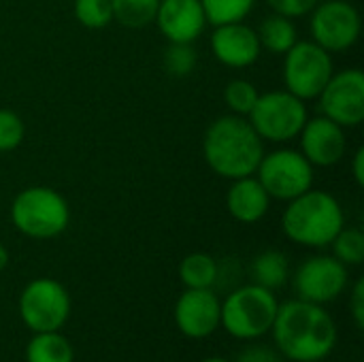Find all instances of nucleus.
I'll return each instance as SVG.
<instances>
[{"label":"nucleus","mask_w":364,"mask_h":362,"mask_svg":"<svg viewBox=\"0 0 364 362\" xmlns=\"http://www.w3.org/2000/svg\"><path fill=\"white\" fill-rule=\"evenodd\" d=\"M160 0H111L113 21L126 28H145L154 23Z\"/></svg>","instance_id":"obj_22"},{"label":"nucleus","mask_w":364,"mask_h":362,"mask_svg":"<svg viewBox=\"0 0 364 362\" xmlns=\"http://www.w3.org/2000/svg\"><path fill=\"white\" fill-rule=\"evenodd\" d=\"M218 262L205 252L188 254L179 265V277L186 288H211L218 282Z\"/></svg>","instance_id":"obj_21"},{"label":"nucleus","mask_w":364,"mask_h":362,"mask_svg":"<svg viewBox=\"0 0 364 362\" xmlns=\"http://www.w3.org/2000/svg\"><path fill=\"white\" fill-rule=\"evenodd\" d=\"M346 288L348 267L335 256H311L299 267L294 275V290L299 299L316 305H326L335 301Z\"/></svg>","instance_id":"obj_12"},{"label":"nucleus","mask_w":364,"mask_h":362,"mask_svg":"<svg viewBox=\"0 0 364 362\" xmlns=\"http://www.w3.org/2000/svg\"><path fill=\"white\" fill-rule=\"evenodd\" d=\"M203 362H230V361H226V358H205Z\"/></svg>","instance_id":"obj_34"},{"label":"nucleus","mask_w":364,"mask_h":362,"mask_svg":"<svg viewBox=\"0 0 364 362\" xmlns=\"http://www.w3.org/2000/svg\"><path fill=\"white\" fill-rule=\"evenodd\" d=\"M154 23L168 43H196L209 26L200 0H160Z\"/></svg>","instance_id":"obj_16"},{"label":"nucleus","mask_w":364,"mask_h":362,"mask_svg":"<svg viewBox=\"0 0 364 362\" xmlns=\"http://www.w3.org/2000/svg\"><path fill=\"white\" fill-rule=\"evenodd\" d=\"M271 331L277 352L296 362L324 361L337 344V326L328 312L301 299L279 305Z\"/></svg>","instance_id":"obj_1"},{"label":"nucleus","mask_w":364,"mask_h":362,"mask_svg":"<svg viewBox=\"0 0 364 362\" xmlns=\"http://www.w3.org/2000/svg\"><path fill=\"white\" fill-rule=\"evenodd\" d=\"M264 156V141L247 117L228 113L213 119L203 137V158L222 179H239L256 173Z\"/></svg>","instance_id":"obj_2"},{"label":"nucleus","mask_w":364,"mask_h":362,"mask_svg":"<svg viewBox=\"0 0 364 362\" xmlns=\"http://www.w3.org/2000/svg\"><path fill=\"white\" fill-rule=\"evenodd\" d=\"M318 100L324 117L343 128L360 126L364 122V73L360 68L333 73Z\"/></svg>","instance_id":"obj_11"},{"label":"nucleus","mask_w":364,"mask_h":362,"mask_svg":"<svg viewBox=\"0 0 364 362\" xmlns=\"http://www.w3.org/2000/svg\"><path fill=\"white\" fill-rule=\"evenodd\" d=\"M346 226L341 203L324 190H307L288 201L282 215L284 235L303 247H328Z\"/></svg>","instance_id":"obj_3"},{"label":"nucleus","mask_w":364,"mask_h":362,"mask_svg":"<svg viewBox=\"0 0 364 362\" xmlns=\"http://www.w3.org/2000/svg\"><path fill=\"white\" fill-rule=\"evenodd\" d=\"M237 362H282L277 352L267 348V346H252L247 350H243V354L239 356Z\"/></svg>","instance_id":"obj_31"},{"label":"nucleus","mask_w":364,"mask_h":362,"mask_svg":"<svg viewBox=\"0 0 364 362\" xmlns=\"http://www.w3.org/2000/svg\"><path fill=\"white\" fill-rule=\"evenodd\" d=\"M256 34H258L260 47L275 55H284L299 41L296 23L290 17H284L279 13L264 17L262 23L258 26Z\"/></svg>","instance_id":"obj_18"},{"label":"nucleus","mask_w":364,"mask_h":362,"mask_svg":"<svg viewBox=\"0 0 364 362\" xmlns=\"http://www.w3.org/2000/svg\"><path fill=\"white\" fill-rule=\"evenodd\" d=\"M11 222L28 239L47 241L60 237L70 224L66 198L49 186L23 188L11 203Z\"/></svg>","instance_id":"obj_4"},{"label":"nucleus","mask_w":364,"mask_h":362,"mask_svg":"<svg viewBox=\"0 0 364 362\" xmlns=\"http://www.w3.org/2000/svg\"><path fill=\"white\" fill-rule=\"evenodd\" d=\"M222 303L211 288H188L175 305L177 329L190 339H205L220 326Z\"/></svg>","instance_id":"obj_14"},{"label":"nucleus","mask_w":364,"mask_h":362,"mask_svg":"<svg viewBox=\"0 0 364 362\" xmlns=\"http://www.w3.org/2000/svg\"><path fill=\"white\" fill-rule=\"evenodd\" d=\"M207 23L222 26L243 21L256 6V0H200Z\"/></svg>","instance_id":"obj_23"},{"label":"nucleus","mask_w":364,"mask_h":362,"mask_svg":"<svg viewBox=\"0 0 364 362\" xmlns=\"http://www.w3.org/2000/svg\"><path fill=\"white\" fill-rule=\"evenodd\" d=\"M350 312H352V318L358 326V331L364 329V280H358L354 284V290H352V299H350Z\"/></svg>","instance_id":"obj_30"},{"label":"nucleus","mask_w":364,"mask_h":362,"mask_svg":"<svg viewBox=\"0 0 364 362\" xmlns=\"http://www.w3.org/2000/svg\"><path fill=\"white\" fill-rule=\"evenodd\" d=\"M279 303L262 286L250 284L232 290L222 303L220 324L237 339H258L271 331Z\"/></svg>","instance_id":"obj_5"},{"label":"nucleus","mask_w":364,"mask_h":362,"mask_svg":"<svg viewBox=\"0 0 364 362\" xmlns=\"http://www.w3.org/2000/svg\"><path fill=\"white\" fill-rule=\"evenodd\" d=\"M307 117L309 113L305 100L296 98L288 90H273L260 94L247 115L258 137L269 143L294 141L301 134Z\"/></svg>","instance_id":"obj_6"},{"label":"nucleus","mask_w":364,"mask_h":362,"mask_svg":"<svg viewBox=\"0 0 364 362\" xmlns=\"http://www.w3.org/2000/svg\"><path fill=\"white\" fill-rule=\"evenodd\" d=\"M254 175L258 177V181L271 198L286 203L314 188L311 162L299 149L290 147L264 154Z\"/></svg>","instance_id":"obj_8"},{"label":"nucleus","mask_w":364,"mask_h":362,"mask_svg":"<svg viewBox=\"0 0 364 362\" xmlns=\"http://www.w3.org/2000/svg\"><path fill=\"white\" fill-rule=\"evenodd\" d=\"M28 362H73L75 352L66 337L53 333H36L26 350Z\"/></svg>","instance_id":"obj_20"},{"label":"nucleus","mask_w":364,"mask_h":362,"mask_svg":"<svg viewBox=\"0 0 364 362\" xmlns=\"http://www.w3.org/2000/svg\"><path fill=\"white\" fill-rule=\"evenodd\" d=\"M73 11L77 21L90 30H102L113 21L111 0H75Z\"/></svg>","instance_id":"obj_26"},{"label":"nucleus","mask_w":364,"mask_h":362,"mask_svg":"<svg viewBox=\"0 0 364 362\" xmlns=\"http://www.w3.org/2000/svg\"><path fill=\"white\" fill-rule=\"evenodd\" d=\"M335 73L333 53L314 41H296L284 53V85L301 100H314Z\"/></svg>","instance_id":"obj_7"},{"label":"nucleus","mask_w":364,"mask_h":362,"mask_svg":"<svg viewBox=\"0 0 364 362\" xmlns=\"http://www.w3.org/2000/svg\"><path fill=\"white\" fill-rule=\"evenodd\" d=\"M198 64L194 43H168L164 51V68L171 77H188Z\"/></svg>","instance_id":"obj_27"},{"label":"nucleus","mask_w":364,"mask_h":362,"mask_svg":"<svg viewBox=\"0 0 364 362\" xmlns=\"http://www.w3.org/2000/svg\"><path fill=\"white\" fill-rule=\"evenodd\" d=\"M211 51L215 60L228 68H247L258 62L262 47L258 34L245 21L213 26Z\"/></svg>","instance_id":"obj_15"},{"label":"nucleus","mask_w":364,"mask_h":362,"mask_svg":"<svg viewBox=\"0 0 364 362\" xmlns=\"http://www.w3.org/2000/svg\"><path fill=\"white\" fill-rule=\"evenodd\" d=\"M271 196L262 188L256 175L232 179L226 192V209L232 220L241 224H256L260 222L271 209Z\"/></svg>","instance_id":"obj_17"},{"label":"nucleus","mask_w":364,"mask_h":362,"mask_svg":"<svg viewBox=\"0 0 364 362\" xmlns=\"http://www.w3.org/2000/svg\"><path fill=\"white\" fill-rule=\"evenodd\" d=\"M290 277V262L286 254L277 250H267L258 254L252 262V280L256 286H262L267 290L282 288Z\"/></svg>","instance_id":"obj_19"},{"label":"nucleus","mask_w":364,"mask_h":362,"mask_svg":"<svg viewBox=\"0 0 364 362\" xmlns=\"http://www.w3.org/2000/svg\"><path fill=\"white\" fill-rule=\"evenodd\" d=\"M269 6L284 15V17H290V19H296V17H305L311 13V9L320 2V0H267Z\"/></svg>","instance_id":"obj_29"},{"label":"nucleus","mask_w":364,"mask_h":362,"mask_svg":"<svg viewBox=\"0 0 364 362\" xmlns=\"http://www.w3.org/2000/svg\"><path fill=\"white\" fill-rule=\"evenodd\" d=\"M26 137V126L23 119L11 111V109H0V151L9 154L15 151Z\"/></svg>","instance_id":"obj_28"},{"label":"nucleus","mask_w":364,"mask_h":362,"mask_svg":"<svg viewBox=\"0 0 364 362\" xmlns=\"http://www.w3.org/2000/svg\"><path fill=\"white\" fill-rule=\"evenodd\" d=\"M19 316L34 333L60 331L70 316L68 290L51 277L32 280L19 297Z\"/></svg>","instance_id":"obj_9"},{"label":"nucleus","mask_w":364,"mask_h":362,"mask_svg":"<svg viewBox=\"0 0 364 362\" xmlns=\"http://www.w3.org/2000/svg\"><path fill=\"white\" fill-rule=\"evenodd\" d=\"M6 265H9V250L0 243V273L6 269Z\"/></svg>","instance_id":"obj_33"},{"label":"nucleus","mask_w":364,"mask_h":362,"mask_svg":"<svg viewBox=\"0 0 364 362\" xmlns=\"http://www.w3.org/2000/svg\"><path fill=\"white\" fill-rule=\"evenodd\" d=\"M258 96H260L258 87L252 81H247V79H232L224 87V102H226V107L230 109V113L241 115V117L250 115V111L254 109Z\"/></svg>","instance_id":"obj_25"},{"label":"nucleus","mask_w":364,"mask_h":362,"mask_svg":"<svg viewBox=\"0 0 364 362\" xmlns=\"http://www.w3.org/2000/svg\"><path fill=\"white\" fill-rule=\"evenodd\" d=\"M352 175L358 188L364 186V147H358L354 158H352Z\"/></svg>","instance_id":"obj_32"},{"label":"nucleus","mask_w":364,"mask_h":362,"mask_svg":"<svg viewBox=\"0 0 364 362\" xmlns=\"http://www.w3.org/2000/svg\"><path fill=\"white\" fill-rule=\"evenodd\" d=\"M333 256L346 267H358L364 262V233L360 228H341L333 239Z\"/></svg>","instance_id":"obj_24"},{"label":"nucleus","mask_w":364,"mask_h":362,"mask_svg":"<svg viewBox=\"0 0 364 362\" xmlns=\"http://www.w3.org/2000/svg\"><path fill=\"white\" fill-rule=\"evenodd\" d=\"M299 139H301L299 151L311 162L314 169L316 166H322V169L335 166L348 154L346 128L324 115L307 117Z\"/></svg>","instance_id":"obj_13"},{"label":"nucleus","mask_w":364,"mask_h":362,"mask_svg":"<svg viewBox=\"0 0 364 362\" xmlns=\"http://www.w3.org/2000/svg\"><path fill=\"white\" fill-rule=\"evenodd\" d=\"M309 30L311 41L324 47L328 53H341L352 49L363 32V17L358 9L348 0H326L311 9Z\"/></svg>","instance_id":"obj_10"}]
</instances>
